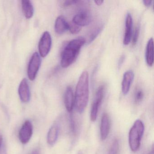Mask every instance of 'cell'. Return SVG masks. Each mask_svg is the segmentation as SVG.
<instances>
[{
    "label": "cell",
    "instance_id": "3957f363",
    "mask_svg": "<svg viewBox=\"0 0 154 154\" xmlns=\"http://www.w3.org/2000/svg\"><path fill=\"white\" fill-rule=\"evenodd\" d=\"M144 131V125L140 120H137L130 130L128 140L131 151L136 152L140 146L141 139Z\"/></svg>",
    "mask_w": 154,
    "mask_h": 154
},
{
    "label": "cell",
    "instance_id": "7c38bea8",
    "mask_svg": "<svg viewBox=\"0 0 154 154\" xmlns=\"http://www.w3.org/2000/svg\"><path fill=\"white\" fill-rule=\"evenodd\" d=\"M91 18L90 14L86 11H82L74 17L72 22L80 27L85 26L90 24Z\"/></svg>",
    "mask_w": 154,
    "mask_h": 154
},
{
    "label": "cell",
    "instance_id": "d4e9b609",
    "mask_svg": "<svg viewBox=\"0 0 154 154\" xmlns=\"http://www.w3.org/2000/svg\"><path fill=\"white\" fill-rule=\"evenodd\" d=\"M125 57L124 55L122 56L120 58L119 60V63H118V66H119V68H120L122 66V64L124 63V60H125Z\"/></svg>",
    "mask_w": 154,
    "mask_h": 154
},
{
    "label": "cell",
    "instance_id": "7402d4cb",
    "mask_svg": "<svg viewBox=\"0 0 154 154\" xmlns=\"http://www.w3.org/2000/svg\"><path fill=\"white\" fill-rule=\"evenodd\" d=\"M139 33L140 27L138 25L135 28L133 35H132V37H131L132 45H135L137 44V42L138 41V39L139 36Z\"/></svg>",
    "mask_w": 154,
    "mask_h": 154
},
{
    "label": "cell",
    "instance_id": "5bb4252c",
    "mask_svg": "<svg viewBox=\"0 0 154 154\" xmlns=\"http://www.w3.org/2000/svg\"><path fill=\"white\" fill-rule=\"evenodd\" d=\"M60 127L58 124H54L50 128L47 135V142L50 146L55 144L59 136Z\"/></svg>",
    "mask_w": 154,
    "mask_h": 154
},
{
    "label": "cell",
    "instance_id": "44dd1931",
    "mask_svg": "<svg viewBox=\"0 0 154 154\" xmlns=\"http://www.w3.org/2000/svg\"><path fill=\"white\" fill-rule=\"evenodd\" d=\"M144 93L141 90H138L136 91L134 96V100L136 103H139L143 100Z\"/></svg>",
    "mask_w": 154,
    "mask_h": 154
},
{
    "label": "cell",
    "instance_id": "5b68a950",
    "mask_svg": "<svg viewBox=\"0 0 154 154\" xmlns=\"http://www.w3.org/2000/svg\"><path fill=\"white\" fill-rule=\"evenodd\" d=\"M104 94V87L101 85L98 88L94 97L93 103L92 105L91 112V119L92 122H94L97 119L99 108L103 100Z\"/></svg>",
    "mask_w": 154,
    "mask_h": 154
},
{
    "label": "cell",
    "instance_id": "83f0119b",
    "mask_svg": "<svg viewBox=\"0 0 154 154\" xmlns=\"http://www.w3.org/2000/svg\"><path fill=\"white\" fill-rule=\"evenodd\" d=\"M94 2L96 5L98 6H100L103 2V1H101V0H97V1H94Z\"/></svg>",
    "mask_w": 154,
    "mask_h": 154
},
{
    "label": "cell",
    "instance_id": "d6986e66",
    "mask_svg": "<svg viewBox=\"0 0 154 154\" xmlns=\"http://www.w3.org/2000/svg\"><path fill=\"white\" fill-rule=\"evenodd\" d=\"M103 28V26L101 25V26H99L98 27L94 29L93 30L92 33H91V35H90V37L88 39V43H91V42H92L94 39L97 37V36L99 35L101 31Z\"/></svg>",
    "mask_w": 154,
    "mask_h": 154
},
{
    "label": "cell",
    "instance_id": "ac0fdd59",
    "mask_svg": "<svg viewBox=\"0 0 154 154\" xmlns=\"http://www.w3.org/2000/svg\"><path fill=\"white\" fill-rule=\"evenodd\" d=\"M119 142L117 139H115L112 143L108 154H119Z\"/></svg>",
    "mask_w": 154,
    "mask_h": 154
},
{
    "label": "cell",
    "instance_id": "e0dca14e",
    "mask_svg": "<svg viewBox=\"0 0 154 154\" xmlns=\"http://www.w3.org/2000/svg\"><path fill=\"white\" fill-rule=\"evenodd\" d=\"M22 11L25 17L30 19L34 15V7L33 4L29 0H23L21 1Z\"/></svg>",
    "mask_w": 154,
    "mask_h": 154
},
{
    "label": "cell",
    "instance_id": "603a6c76",
    "mask_svg": "<svg viewBox=\"0 0 154 154\" xmlns=\"http://www.w3.org/2000/svg\"><path fill=\"white\" fill-rule=\"evenodd\" d=\"M70 129L73 134H75L76 132V126H75V122L74 119L72 115H71L70 118Z\"/></svg>",
    "mask_w": 154,
    "mask_h": 154
},
{
    "label": "cell",
    "instance_id": "ba28073f",
    "mask_svg": "<svg viewBox=\"0 0 154 154\" xmlns=\"http://www.w3.org/2000/svg\"><path fill=\"white\" fill-rule=\"evenodd\" d=\"M20 98L23 103H27L30 98V91L28 82L26 78L22 79L18 88Z\"/></svg>",
    "mask_w": 154,
    "mask_h": 154
},
{
    "label": "cell",
    "instance_id": "ffe728a7",
    "mask_svg": "<svg viewBox=\"0 0 154 154\" xmlns=\"http://www.w3.org/2000/svg\"><path fill=\"white\" fill-rule=\"evenodd\" d=\"M72 34H78L81 30V27L72 22L68 23V29Z\"/></svg>",
    "mask_w": 154,
    "mask_h": 154
},
{
    "label": "cell",
    "instance_id": "9a60e30c",
    "mask_svg": "<svg viewBox=\"0 0 154 154\" xmlns=\"http://www.w3.org/2000/svg\"><path fill=\"white\" fill-rule=\"evenodd\" d=\"M68 29V23L63 16H59L56 20L55 30L58 35H62Z\"/></svg>",
    "mask_w": 154,
    "mask_h": 154
},
{
    "label": "cell",
    "instance_id": "484cf974",
    "mask_svg": "<svg viewBox=\"0 0 154 154\" xmlns=\"http://www.w3.org/2000/svg\"><path fill=\"white\" fill-rule=\"evenodd\" d=\"M152 1L151 0H144L143 1V3L145 6L146 7H149L151 6V4H152Z\"/></svg>",
    "mask_w": 154,
    "mask_h": 154
},
{
    "label": "cell",
    "instance_id": "cb8c5ba5",
    "mask_svg": "<svg viewBox=\"0 0 154 154\" xmlns=\"http://www.w3.org/2000/svg\"><path fill=\"white\" fill-rule=\"evenodd\" d=\"M77 2H78L77 1H66L64 2L63 6L66 7H69V6L75 4Z\"/></svg>",
    "mask_w": 154,
    "mask_h": 154
},
{
    "label": "cell",
    "instance_id": "277c9868",
    "mask_svg": "<svg viewBox=\"0 0 154 154\" xmlns=\"http://www.w3.org/2000/svg\"><path fill=\"white\" fill-rule=\"evenodd\" d=\"M41 59L38 53L35 52L31 57L28 67L27 74L30 81H34L40 68Z\"/></svg>",
    "mask_w": 154,
    "mask_h": 154
},
{
    "label": "cell",
    "instance_id": "6da1fadb",
    "mask_svg": "<svg viewBox=\"0 0 154 154\" xmlns=\"http://www.w3.org/2000/svg\"><path fill=\"white\" fill-rule=\"evenodd\" d=\"M89 97V75L87 71H84L79 78L75 95V105L79 113L84 111L88 104Z\"/></svg>",
    "mask_w": 154,
    "mask_h": 154
},
{
    "label": "cell",
    "instance_id": "4316f807",
    "mask_svg": "<svg viewBox=\"0 0 154 154\" xmlns=\"http://www.w3.org/2000/svg\"><path fill=\"white\" fill-rule=\"evenodd\" d=\"M30 154H40V151L38 149H34Z\"/></svg>",
    "mask_w": 154,
    "mask_h": 154
},
{
    "label": "cell",
    "instance_id": "52a82bcc",
    "mask_svg": "<svg viewBox=\"0 0 154 154\" xmlns=\"http://www.w3.org/2000/svg\"><path fill=\"white\" fill-rule=\"evenodd\" d=\"M33 125L31 122L26 121L19 133V138L22 144H26L29 141L33 134Z\"/></svg>",
    "mask_w": 154,
    "mask_h": 154
},
{
    "label": "cell",
    "instance_id": "9c48e42d",
    "mask_svg": "<svg viewBox=\"0 0 154 154\" xmlns=\"http://www.w3.org/2000/svg\"><path fill=\"white\" fill-rule=\"evenodd\" d=\"M100 137L102 140H105L109 133L110 129V120L109 117L107 113L103 114L101 120Z\"/></svg>",
    "mask_w": 154,
    "mask_h": 154
},
{
    "label": "cell",
    "instance_id": "7a4b0ae2",
    "mask_svg": "<svg viewBox=\"0 0 154 154\" xmlns=\"http://www.w3.org/2000/svg\"><path fill=\"white\" fill-rule=\"evenodd\" d=\"M85 43V38L79 37L70 41L66 46L61 55V65L66 68L76 60L82 47Z\"/></svg>",
    "mask_w": 154,
    "mask_h": 154
},
{
    "label": "cell",
    "instance_id": "30bf717a",
    "mask_svg": "<svg viewBox=\"0 0 154 154\" xmlns=\"http://www.w3.org/2000/svg\"><path fill=\"white\" fill-rule=\"evenodd\" d=\"M134 77V73L131 70H129L124 73L122 83V90L124 95L128 94L129 91Z\"/></svg>",
    "mask_w": 154,
    "mask_h": 154
},
{
    "label": "cell",
    "instance_id": "8992f818",
    "mask_svg": "<svg viewBox=\"0 0 154 154\" xmlns=\"http://www.w3.org/2000/svg\"><path fill=\"white\" fill-rule=\"evenodd\" d=\"M51 46L52 38L51 35L48 31H45L42 35L38 44L39 54L42 57H45L49 54Z\"/></svg>",
    "mask_w": 154,
    "mask_h": 154
},
{
    "label": "cell",
    "instance_id": "4fadbf2b",
    "mask_svg": "<svg viewBox=\"0 0 154 154\" xmlns=\"http://www.w3.org/2000/svg\"><path fill=\"white\" fill-rule=\"evenodd\" d=\"M64 103L67 111H72L75 105V97L73 91L71 86H68L64 94Z\"/></svg>",
    "mask_w": 154,
    "mask_h": 154
},
{
    "label": "cell",
    "instance_id": "8fae6325",
    "mask_svg": "<svg viewBox=\"0 0 154 154\" xmlns=\"http://www.w3.org/2000/svg\"><path fill=\"white\" fill-rule=\"evenodd\" d=\"M132 17L130 13L127 14L126 18V30L123 38V44L127 45L130 43L132 35Z\"/></svg>",
    "mask_w": 154,
    "mask_h": 154
},
{
    "label": "cell",
    "instance_id": "f1b7e54d",
    "mask_svg": "<svg viewBox=\"0 0 154 154\" xmlns=\"http://www.w3.org/2000/svg\"><path fill=\"white\" fill-rule=\"evenodd\" d=\"M2 140H3V139H2V135H0V149H1L2 145Z\"/></svg>",
    "mask_w": 154,
    "mask_h": 154
},
{
    "label": "cell",
    "instance_id": "2e32d148",
    "mask_svg": "<svg viewBox=\"0 0 154 154\" xmlns=\"http://www.w3.org/2000/svg\"><path fill=\"white\" fill-rule=\"evenodd\" d=\"M154 41L152 38L148 41L146 49V60L148 65L152 66L154 63Z\"/></svg>",
    "mask_w": 154,
    "mask_h": 154
}]
</instances>
